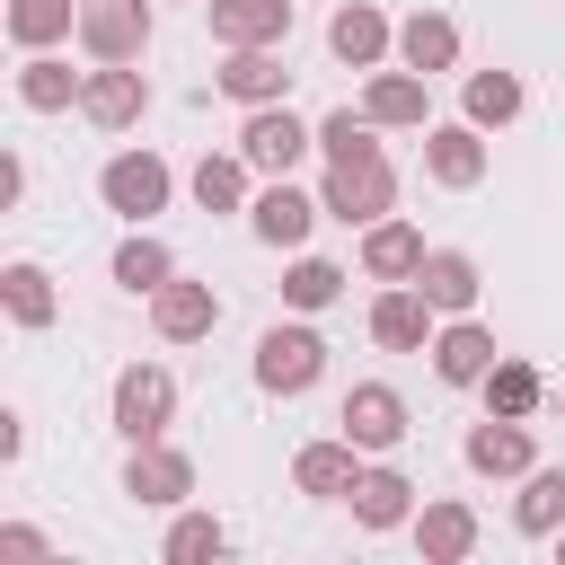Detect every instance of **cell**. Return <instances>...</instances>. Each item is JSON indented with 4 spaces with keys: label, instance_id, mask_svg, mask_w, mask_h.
Segmentation results:
<instances>
[{
    "label": "cell",
    "instance_id": "1",
    "mask_svg": "<svg viewBox=\"0 0 565 565\" xmlns=\"http://www.w3.org/2000/svg\"><path fill=\"white\" fill-rule=\"evenodd\" d=\"M318 380H327V335H318L300 309L256 335V388H265V397H309Z\"/></svg>",
    "mask_w": 565,
    "mask_h": 565
},
{
    "label": "cell",
    "instance_id": "2",
    "mask_svg": "<svg viewBox=\"0 0 565 565\" xmlns=\"http://www.w3.org/2000/svg\"><path fill=\"white\" fill-rule=\"evenodd\" d=\"M318 203H327V221H344V230L388 221V212H397V168H388V150H380V159H327Z\"/></svg>",
    "mask_w": 565,
    "mask_h": 565
},
{
    "label": "cell",
    "instance_id": "3",
    "mask_svg": "<svg viewBox=\"0 0 565 565\" xmlns=\"http://www.w3.org/2000/svg\"><path fill=\"white\" fill-rule=\"evenodd\" d=\"M106 415H115L124 441H168V424H177V371L168 362H124Z\"/></svg>",
    "mask_w": 565,
    "mask_h": 565
},
{
    "label": "cell",
    "instance_id": "4",
    "mask_svg": "<svg viewBox=\"0 0 565 565\" xmlns=\"http://www.w3.org/2000/svg\"><path fill=\"white\" fill-rule=\"evenodd\" d=\"M97 194H106V212H124L132 230H150V221L168 212V194H177V168H168L159 150H115L106 177H97Z\"/></svg>",
    "mask_w": 565,
    "mask_h": 565
},
{
    "label": "cell",
    "instance_id": "5",
    "mask_svg": "<svg viewBox=\"0 0 565 565\" xmlns=\"http://www.w3.org/2000/svg\"><path fill=\"white\" fill-rule=\"evenodd\" d=\"M238 150H247V168H256V177H291V168L318 150V124H300V115H291V97H282V106H247Z\"/></svg>",
    "mask_w": 565,
    "mask_h": 565
},
{
    "label": "cell",
    "instance_id": "6",
    "mask_svg": "<svg viewBox=\"0 0 565 565\" xmlns=\"http://www.w3.org/2000/svg\"><path fill=\"white\" fill-rule=\"evenodd\" d=\"M335 424H344V441H353L362 459H388V450L406 441V397H397L388 380H353V388H344V415H335Z\"/></svg>",
    "mask_w": 565,
    "mask_h": 565
},
{
    "label": "cell",
    "instance_id": "7",
    "mask_svg": "<svg viewBox=\"0 0 565 565\" xmlns=\"http://www.w3.org/2000/svg\"><path fill=\"white\" fill-rule=\"evenodd\" d=\"M79 53L88 62H141L150 53V0H79Z\"/></svg>",
    "mask_w": 565,
    "mask_h": 565
},
{
    "label": "cell",
    "instance_id": "8",
    "mask_svg": "<svg viewBox=\"0 0 565 565\" xmlns=\"http://www.w3.org/2000/svg\"><path fill=\"white\" fill-rule=\"evenodd\" d=\"M79 115H88L97 132H132V124L150 115V79H141V62H97V71L79 79Z\"/></svg>",
    "mask_w": 565,
    "mask_h": 565
},
{
    "label": "cell",
    "instance_id": "9",
    "mask_svg": "<svg viewBox=\"0 0 565 565\" xmlns=\"http://www.w3.org/2000/svg\"><path fill=\"white\" fill-rule=\"evenodd\" d=\"M424 353H433V380H441V388H477V380L503 362V353H494V327H477V309H468V318H441Z\"/></svg>",
    "mask_w": 565,
    "mask_h": 565
},
{
    "label": "cell",
    "instance_id": "10",
    "mask_svg": "<svg viewBox=\"0 0 565 565\" xmlns=\"http://www.w3.org/2000/svg\"><path fill=\"white\" fill-rule=\"evenodd\" d=\"M124 494L150 503V512H177V503L194 494V459H185L177 441H132V459H124Z\"/></svg>",
    "mask_w": 565,
    "mask_h": 565
},
{
    "label": "cell",
    "instance_id": "11",
    "mask_svg": "<svg viewBox=\"0 0 565 565\" xmlns=\"http://www.w3.org/2000/svg\"><path fill=\"white\" fill-rule=\"evenodd\" d=\"M318 221H327V203H318V194H300L291 177H265V185H256V203H247V230H256L265 247H300Z\"/></svg>",
    "mask_w": 565,
    "mask_h": 565
},
{
    "label": "cell",
    "instance_id": "12",
    "mask_svg": "<svg viewBox=\"0 0 565 565\" xmlns=\"http://www.w3.org/2000/svg\"><path fill=\"white\" fill-rule=\"evenodd\" d=\"M459 459H468V477H530L539 468V441H530L521 415H486V424H468Z\"/></svg>",
    "mask_w": 565,
    "mask_h": 565
},
{
    "label": "cell",
    "instance_id": "13",
    "mask_svg": "<svg viewBox=\"0 0 565 565\" xmlns=\"http://www.w3.org/2000/svg\"><path fill=\"white\" fill-rule=\"evenodd\" d=\"M327 53H335L344 71H380V62L397 53V26L380 18V0H344V9L327 18Z\"/></svg>",
    "mask_w": 565,
    "mask_h": 565
},
{
    "label": "cell",
    "instance_id": "14",
    "mask_svg": "<svg viewBox=\"0 0 565 565\" xmlns=\"http://www.w3.org/2000/svg\"><path fill=\"white\" fill-rule=\"evenodd\" d=\"M212 88L230 97V106H282L291 97V71H282V44H238L221 71H212Z\"/></svg>",
    "mask_w": 565,
    "mask_h": 565
},
{
    "label": "cell",
    "instance_id": "15",
    "mask_svg": "<svg viewBox=\"0 0 565 565\" xmlns=\"http://www.w3.org/2000/svg\"><path fill=\"white\" fill-rule=\"evenodd\" d=\"M486 159H494V150H486V132H477L468 115H459V124H424V177H433V185L468 194V185L486 177Z\"/></svg>",
    "mask_w": 565,
    "mask_h": 565
},
{
    "label": "cell",
    "instance_id": "16",
    "mask_svg": "<svg viewBox=\"0 0 565 565\" xmlns=\"http://www.w3.org/2000/svg\"><path fill=\"white\" fill-rule=\"evenodd\" d=\"M150 327H159L168 344H203V335L221 327V291H212V282H185V274H168V282L150 291Z\"/></svg>",
    "mask_w": 565,
    "mask_h": 565
},
{
    "label": "cell",
    "instance_id": "17",
    "mask_svg": "<svg viewBox=\"0 0 565 565\" xmlns=\"http://www.w3.org/2000/svg\"><path fill=\"white\" fill-rule=\"evenodd\" d=\"M362 115H371L380 132H424V115H433V97H424V71H406V62L388 71V62H380V71L362 79Z\"/></svg>",
    "mask_w": 565,
    "mask_h": 565
},
{
    "label": "cell",
    "instance_id": "18",
    "mask_svg": "<svg viewBox=\"0 0 565 565\" xmlns=\"http://www.w3.org/2000/svg\"><path fill=\"white\" fill-rule=\"evenodd\" d=\"M433 300L415 291V282H380V300H371V344H388V353H424L433 344Z\"/></svg>",
    "mask_w": 565,
    "mask_h": 565
},
{
    "label": "cell",
    "instance_id": "19",
    "mask_svg": "<svg viewBox=\"0 0 565 565\" xmlns=\"http://www.w3.org/2000/svg\"><path fill=\"white\" fill-rule=\"evenodd\" d=\"M353 521L380 539V530H415V477L406 468H388V459H371L362 477H353Z\"/></svg>",
    "mask_w": 565,
    "mask_h": 565
},
{
    "label": "cell",
    "instance_id": "20",
    "mask_svg": "<svg viewBox=\"0 0 565 565\" xmlns=\"http://www.w3.org/2000/svg\"><path fill=\"white\" fill-rule=\"evenodd\" d=\"M203 26H212L221 53H238V44H282V35H291V0H203Z\"/></svg>",
    "mask_w": 565,
    "mask_h": 565
},
{
    "label": "cell",
    "instance_id": "21",
    "mask_svg": "<svg viewBox=\"0 0 565 565\" xmlns=\"http://www.w3.org/2000/svg\"><path fill=\"white\" fill-rule=\"evenodd\" d=\"M353 256H362V274H371V282H415L433 247H424V230H415V221H397V212H388V221H371V230H362V247H353Z\"/></svg>",
    "mask_w": 565,
    "mask_h": 565
},
{
    "label": "cell",
    "instance_id": "22",
    "mask_svg": "<svg viewBox=\"0 0 565 565\" xmlns=\"http://www.w3.org/2000/svg\"><path fill=\"white\" fill-rule=\"evenodd\" d=\"M353 477H362V450L344 433L335 441H300V459H291V486L309 503H353Z\"/></svg>",
    "mask_w": 565,
    "mask_h": 565
},
{
    "label": "cell",
    "instance_id": "23",
    "mask_svg": "<svg viewBox=\"0 0 565 565\" xmlns=\"http://www.w3.org/2000/svg\"><path fill=\"white\" fill-rule=\"evenodd\" d=\"M0 309H9V327L44 335V327L62 318V291H53V274H44L35 256H9V265H0Z\"/></svg>",
    "mask_w": 565,
    "mask_h": 565
},
{
    "label": "cell",
    "instance_id": "24",
    "mask_svg": "<svg viewBox=\"0 0 565 565\" xmlns=\"http://www.w3.org/2000/svg\"><path fill=\"white\" fill-rule=\"evenodd\" d=\"M415 556L424 565H468L477 556V512L450 503V494L441 503H415Z\"/></svg>",
    "mask_w": 565,
    "mask_h": 565
},
{
    "label": "cell",
    "instance_id": "25",
    "mask_svg": "<svg viewBox=\"0 0 565 565\" xmlns=\"http://www.w3.org/2000/svg\"><path fill=\"white\" fill-rule=\"evenodd\" d=\"M415 291H424L441 318H468V309H477V291H486V274H477V256H468V247H433V256H424V274H415Z\"/></svg>",
    "mask_w": 565,
    "mask_h": 565
},
{
    "label": "cell",
    "instance_id": "26",
    "mask_svg": "<svg viewBox=\"0 0 565 565\" xmlns=\"http://www.w3.org/2000/svg\"><path fill=\"white\" fill-rule=\"evenodd\" d=\"M397 62L424 71V79H433V71H459V18H450V9H415V18L397 26Z\"/></svg>",
    "mask_w": 565,
    "mask_h": 565
},
{
    "label": "cell",
    "instance_id": "27",
    "mask_svg": "<svg viewBox=\"0 0 565 565\" xmlns=\"http://www.w3.org/2000/svg\"><path fill=\"white\" fill-rule=\"evenodd\" d=\"M247 177H256V168H247V150H203L185 185H194V203H203V212H247V203H256V185H247Z\"/></svg>",
    "mask_w": 565,
    "mask_h": 565
},
{
    "label": "cell",
    "instance_id": "28",
    "mask_svg": "<svg viewBox=\"0 0 565 565\" xmlns=\"http://www.w3.org/2000/svg\"><path fill=\"white\" fill-rule=\"evenodd\" d=\"M79 79H88V71H71V62H53V53H26V62H18V106H26V115H62V106H79Z\"/></svg>",
    "mask_w": 565,
    "mask_h": 565
},
{
    "label": "cell",
    "instance_id": "29",
    "mask_svg": "<svg viewBox=\"0 0 565 565\" xmlns=\"http://www.w3.org/2000/svg\"><path fill=\"white\" fill-rule=\"evenodd\" d=\"M512 530H521V539H556V530H565V468H530V477H521Z\"/></svg>",
    "mask_w": 565,
    "mask_h": 565
},
{
    "label": "cell",
    "instance_id": "30",
    "mask_svg": "<svg viewBox=\"0 0 565 565\" xmlns=\"http://www.w3.org/2000/svg\"><path fill=\"white\" fill-rule=\"evenodd\" d=\"M459 106H468V124H477V132H503V124H512L530 97H521V71H468Z\"/></svg>",
    "mask_w": 565,
    "mask_h": 565
},
{
    "label": "cell",
    "instance_id": "31",
    "mask_svg": "<svg viewBox=\"0 0 565 565\" xmlns=\"http://www.w3.org/2000/svg\"><path fill=\"white\" fill-rule=\"evenodd\" d=\"M106 274H115V282H124L132 300H150V291H159V282L177 274V256H168V238H150V230H132V238L115 247V265H106Z\"/></svg>",
    "mask_w": 565,
    "mask_h": 565
},
{
    "label": "cell",
    "instance_id": "32",
    "mask_svg": "<svg viewBox=\"0 0 565 565\" xmlns=\"http://www.w3.org/2000/svg\"><path fill=\"white\" fill-rule=\"evenodd\" d=\"M477 388H486V415H521V424H530V415H539V397H547V380H539L521 353H503Z\"/></svg>",
    "mask_w": 565,
    "mask_h": 565
},
{
    "label": "cell",
    "instance_id": "33",
    "mask_svg": "<svg viewBox=\"0 0 565 565\" xmlns=\"http://www.w3.org/2000/svg\"><path fill=\"white\" fill-rule=\"evenodd\" d=\"M9 35L26 53H53L62 35H79V0H9Z\"/></svg>",
    "mask_w": 565,
    "mask_h": 565
},
{
    "label": "cell",
    "instance_id": "34",
    "mask_svg": "<svg viewBox=\"0 0 565 565\" xmlns=\"http://www.w3.org/2000/svg\"><path fill=\"white\" fill-rule=\"evenodd\" d=\"M335 300H344V265H327V256H291V274H282V309L318 318V309H335Z\"/></svg>",
    "mask_w": 565,
    "mask_h": 565
},
{
    "label": "cell",
    "instance_id": "35",
    "mask_svg": "<svg viewBox=\"0 0 565 565\" xmlns=\"http://www.w3.org/2000/svg\"><path fill=\"white\" fill-rule=\"evenodd\" d=\"M159 556H168V565H212V556H230V530H221L212 512H185V503H177V521H168Z\"/></svg>",
    "mask_w": 565,
    "mask_h": 565
},
{
    "label": "cell",
    "instance_id": "36",
    "mask_svg": "<svg viewBox=\"0 0 565 565\" xmlns=\"http://www.w3.org/2000/svg\"><path fill=\"white\" fill-rule=\"evenodd\" d=\"M318 150L327 159H380V124L353 115V106H335V115H318Z\"/></svg>",
    "mask_w": 565,
    "mask_h": 565
},
{
    "label": "cell",
    "instance_id": "37",
    "mask_svg": "<svg viewBox=\"0 0 565 565\" xmlns=\"http://www.w3.org/2000/svg\"><path fill=\"white\" fill-rule=\"evenodd\" d=\"M0 547H9V556H53V539H44L35 521H0Z\"/></svg>",
    "mask_w": 565,
    "mask_h": 565
},
{
    "label": "cell",
    "instance_id": "38",
    "mask_svg": "<svg viewBox=\"0 0 565 565\" xmlns=\"http://www.w3.org/2000/svg\"><path fill=\"white\" fill-rule=\"evenodd\" d=\"M18 194H26V159H18V150H0V212H9Z\"/></svg>",
    "mask_w": 565,
    "mask_h": 565
},
{
    "label": "cell",
    "instance_id": "39",
    "mask_svg": "<svg viewBox=\"0 0 565 565\" xmlns=\"http://www.w3.org/2000/svg\"><path fill=\"white\" fill-rule=\"evenodd\" d=\"M556 556H565V530H556Z\"/></svg>",
    "mask_w": 565,
    "mask_h": 565
}]
</instances>
